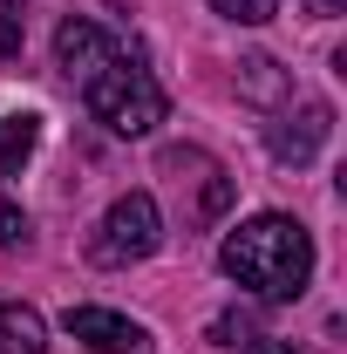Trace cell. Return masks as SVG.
<instances>
[{
	"label": "cell",
	"instance_id": "obj_1",
	"mask_svg": "<svg viewBox=\"0 0 347 354\" xmlns=\"http://www.w3.org/2000/svg\"><path fill=\"white\" fill-rule=\"evenodd\" d=\"M218 266H225V279H238V286L259 293V300H300L306 279H313V239H306L300 218L259 212V218H245V225L225 232Z\"/></svg>",
	"mask_w": 347,
	"mask_h": 354
},
{
	"label": "cell",
	"instance_id": "obj_2",
	"mask_svg": "<svg viewBox=\"0 0 347 354\" xmlns=\"http://www.w3.org/2000/svg\"><path fill=\"white\" fill-rule=\"evenodd\" d=\"M82 102L95 123H109L116 136H150L164 123V82L143 68V48L136 41H116V55L102 62V68H88L82 75Z\"/></svg>",
	"mask_w": 347,
	"mask_h": 354
},
{
	"label": "cell",
	"instance_id": "obj_3",
	"mask_svg": "<svg viewBox=\"0 0 347 354\" xmlns=\"http://www.w3.org/2000/svg\"><path fill=\"white\" fill-rule=\"evenodd\" d=\"M164 245V212H157V198L150 191H123L109 212H102V225L88 232V259L95 266H136V259H150Z\"/></svg>",
	"mask_w": 347,
	"mask_h": 354
},
{
	"label": "cell",
	"instance_id": "obj_4",
	"mask_svg": "<svg viewBox=\"0 0 347 354\" xmlns=\"http://www.w3.org/2000/svg\"><path fill=\"white\" fill-rule=\"evenodd\" d=\"M327 136H334V109L320 95H286L272 109V123H265V143H272L279 164H313Z\"/></svg>",
	"mask_w": 347,
	"mask_h": 354
},
{
	"label": "cell",
	"instance_id": "obj_5",
	"mask_svg": "<svg viewBox=\"0 0 347 354\" xmlns=\"http://www.w3.org/2000/svg\"><path fill=\"white\" fill-rule=\"evenodd\" d=\"M68 334L88 354H150V327L116 307H68Z\"/></svg>",
	"mask_w": 347,
	"mask_h": 354
},
{
	"label": "cell",
	"instance_id": "obj_6",
	"mask_svg": "<svg viewBox=\"0 0 347 354\" xmlns=\"http://www.w3.org/2000/svg\"><path fill=\"white\" fill-rule=\"evenodd\" d=\"M116 41H123V35H109L102 21L68 14V21H62V35H55V62H62V75H68V82H82L88 68H102V62L116 55Z\"/></svg>",
	"mask_w": 347,
	"mask_h": 354
},
{
	"label": "cell",
	"instance_id": "obj_7",
	"mask_svg": "<svg viewBox=\"0 0 347 354\" xmlns=\"http://www.w3.org/2000/svg\"><path fill=\"white\" fill-rule=\"evenodd\" d=\"M238 95L259 102V109H279V102L293 95V75H286L272 55H245V62H238Z\"/></svg>",
	"mask_w": 347,
	"mask_h": 354
},
{
	"label": "cell",
	"instance_id": "obj_8",
	"mask_svg": "<svg viewBox=\"0 0 347 354\" xmlns=\"http://www.w3.org/2000/svg\"><path fill=\"white\" fill-rule=\"evenodd\" d=\"M0 354H48V320L21 300H0Z\"/></svg>",
	"mask_w": 347,
	"mask_h": 354
},
{
	"label": "cell",
	"instance_id": "obj_9",
	"mask_svg": "<svg viewBox=\"0 0 347 354\" xmlns=\"http://www.w3.org/2000/svg\"><path fill=\"white\" fill-rule=\"evenodd\" d=\"M41 143V116H0V177H14Z\"/></svg>",
	"mask_w": 347,
	"mask_h": 354
},
{
	"label": "cell",
	"instance_id": "obj_10",
	"mask_svg": "<svg viewBox=\"0 0 347 354\" xmlns=\"http://www.w3.org/2000/svg\"><path fill=\"white\" fill-rule=\"evenodd\" d=\"M225 21H238V28H265L272 14H279V0H212Z\"/></svg>",
	"mask_w": 347,
	"mask_h": 354
},
{
	"label": "cell",
	"instance_id": "obj_11",
	"mask_svg": "<svg viewBox=\"0 0 347 354\" xmlns=\"http://www.w3.org/2000/svg\"><path fill=\"white\" fill-rule=\"evenodd\" d=\"M21 41H28V14L0 0V62H14V55H21Z\"/></svg>",
	"mask_w": 347,
	"mask_h": 354
},
{
	"label": "cell",
	"instance_id": "obj_12",
	"mask_svg": "<svg viewBox=\"0 0 347 354\" xmlns=\"http://www.w3.org/2000/svg\"><path fill=\"white\" fill-rule=\"evenodd\" d=\"M21 245H28V212L0 198V252H21Z\"/></svg>",
	"mask_w": 347,
	"mask_h": 354
},
{
	"label": "cell",
	"instance_id": "obj_13",
	"mask_svg": "<svg viewBox=\"0 0 347 354\" xmlns=\"http://www.w3.org/2000/svg\"><path fill=\"white\" fill-rule=\"evenodd\" d=\"M306 7H313L320 21H334V14H347V0H306Z\"/></svg>",
	"mask_w": 347,
	"mask_h": 354
},
{
	"label": "cell",
	"instance_id": "obj_14",
	"mask_svg": "<svg viewBox=\"0 0 347 354\" xmlns=\"http://www.w3.org/2000/svg\"><path fill=\"white\" fill-rule=\"evenodd\" d=\"M245 354H293L286 341H245Z\"/></svg>",
	"mask_w": 347,
	"mask_h": 354
}]
</instances>
